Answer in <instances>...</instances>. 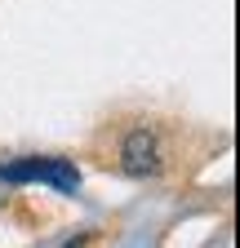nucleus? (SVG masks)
<instances>
[{
    "label": "nucleus",
    "mask_w": 240,
    "mask_h": 248,
    "mask_svg": "<svg viewBox=\"0 0 240 248\" xmlns=\"http://www.w3.org/2000/svg\"><path fill=\"white\" fill-rule=\"evenodd\" d=\"M0 177L5 182H45L53 186V191H63V195H76L80 191V169L71 160H58V155H27V160H14L0 169Z\"/></svg>",
    "instance_id": "1"
},
{
    "label": "nucleus",
    "mask_w": 240,
    "mask_h": 248,
    "mask_svg": "<svg viewBox=\"0 0 240 248\" xmlns=\"http://www.w3.org/2000/svg\"><path fill=\"white\" fill-rule=\"evenodd\" d=\"M120 169L129 177H156L165 169V142L152 124H138V129L125 133V142H120Z\"/></svg>",
    "instance_id": "2"
}]
</instances>
